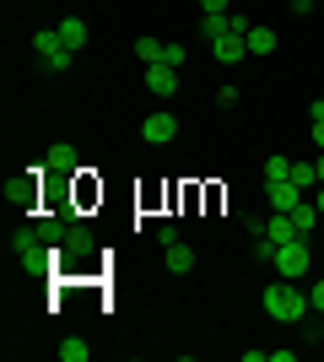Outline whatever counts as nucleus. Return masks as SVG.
Wrapping results in <instances>:
<instances>
[{"mask_svg":"<svg viewBox=\"0 0 324 362\" xmlns=\"http://www.w3.org/2000/svg\"><path fill=\"white\" fill-rule=\"evenodd\" d=\"M265 314L281 319V325H303V319L313 314V303H308V292H297L292 281L281 276V281H270V287H265Z\"/></svg>","mask_w":324,"mask_h":362,"instance_id":"obj_1","label":"nucleus"},{"mask_svg":"<svg viewBox=\"0 0 324 362\" xmlns=\"http://www.w3.org/2000/svg\"><path fill=\"white\" fill-rule=\"evenodd\" d=\"M287 281H303V276L313 271V249H308V238H292V243H281L276 249V259H270Z\"/></svg>","mask_w":324,"mask_h":362,"instance_id":"obj_2","label":"nucleus"},{"mask_svg":"<svg viewBox=\"0 0 324 362\" xmlns=\"http://www.w3.org/2000/svg\"><path fill=\"white\" fill-rule=\"evenodd\" d=\"M32 49H38L44 71H71V60H76V54H71V49L60 44V33H54V28H44V33H38V38H32Z\"/></svg>","mask_w":324,"mask_h":362,"instance_id":"obj_3","label":"nucleus"},{"mask_svg":"<svg viewBox=\"0 0 324 362\" xmlns=\"http://www.w3.org/2000/svg\"><path fill=\"white\" fill-rule=\"evenodd\" d=\"M140 136L152 141V146H168V141L179 136V119H173L168 108H157V114H146V119H140Z\"/></svg>","mask_w":324,"mask_h":362,"instance_id":"obj_4","label":"nucleus"},{"mask_svg":"<svg viewBox=\"0 0 324 362\" xmlns=\"http://www.w3.org/2000/svg\"><path fill=\"white\" fill-rule=\"evenodd\" d=\"M146 92H152V98H173V92H179V65H168V60L146 65Z\"/></svg>","mask_w":324,"mask_h":362,"instance_id":"obj_5","label":"nucleus"},{"mask_svg":"<svg viewBox=\"0 0 324 362\" xmlns=\"http://www.w3.org/2000/svg\"><path fill=\"white\" fill-rule=\"evenodd\" d=\"M211 54H216V65H238L248 54V38L244 33H222V38L211 44Z\"/></svg>","mask_w":324,"mask_h":362,"instance_id":"obj_6","label":"nucleus"},{"mask_svg":"<svg viewBox=\"0 0 324 362\" xmlns=\"http://www.w3.org/2000/svg\"><path fill=\"white\" fill-rule=\"evenodd\" d=\"M265 189H270V211H292V206H303V200H308L292 179H276V184H265Z\"/></svg>","mask_w":324,"mask_h":362,"instance_id":"obj_7","label":"nucleus"},{"mask_svg":"<svg viewBox=\"0 0 324 362\" xmlns=\"http://www.w3.org/2000/svg\"><path fill=\"white\" fill-rule=\"evenodd\" d=\"M54 33H60V44L71 49V54H76V49L87 44V22H81V16H65V22H60Z\"/></svg>","mask_w":324,"mask_h":362,"instance_id":"obj_8","label":"nucleus"},{"mask_svg":"<svg viewBox=\"0 0 324 362\" xmlns=\"http://www.w3.org/2000/svg\"><path fill=\"white\" fill-rule=\"evenodd\" d=\"M227 16H232V11H200V38H211V44H216L222 33H232Z\"/></svg>","mask_w":324,"mask_h":362,"instance_id":"obj_9","label":"nucleus"},{"mask_svg":"<svg viewBox=\"0 0 324 362\" xmlns=\"http://www.w3.org/2000/svg\"><path fill=\"white\" fill-rule=\"evenodd\" d=\"M287 216H292V222H297V233L308 238V233H313V222H319V206H313V200H303V206H292Z\"/></svg>","mask_w":324,"mask_h":362,"instance_id":"obj_10","label":"nucleus"},{"mask_svg":"<svg viewBox=\"0 0 324 362\" xmlns=\"http://www.w3.org/2000/svg\"><path fill=\"white\" fill-rule=\"evenodd\" d=\"M168 271H173V276H189V271H195V255H189V243H173V249H168Z\"/></svg>","mask_w":324,"mask_h":362,"instance_id":"obj_11","label":"nucleus"},{"mask_svg":"<svg viewBox=\"0 0 324 362\" xmlns=\"http://www.w3.org/2000/svg\"><path fill=\"white\" fill-rule=\"evenodd\" d=\"M287 179H292L303 195H308V189H319V173H313V163H292V173H287Z\"/></svg>","mask_w":324,"mask_h":362,"instance_id":"obj_12","label":"nucleus"},{"mask_svg":"<svg viewBox=\"0 0 324 362\" xmlns=\"http://www.w3.org/2000/svg\"><path fill=\"white\" fill-rule=\"evenodd\" d=\"M276 49V33L270 28H248V54H270Z\"/></svg>","mask_w":324,"mask_h":362,"instance_id":"obj_13","label":"nucleus"},{"mask_svg":"<svg viewBox=\"0 0 324 362\" xmlns=\"http://www.w3.org/2000/svg\"><path fill=\"white\" fill-rule=\"evenodd\" d=\"M136 60L140 65H157V60H162V44H157V38H140V44H136Z\"/></svg>","mask_w":324,"mask_h":362,"instance_id":"obj_14","label":"nucleus"},{"mask_svg":"<svg viewBox=\"0 0 324 362\" xmlns=\"http://www.w3.org/2000/svg\"><path fill=\"white\" fill-rule=\"evenodd\" d=\"M287 173H292V163H287V157H265V184L287 179Z\"/></svg>","mask_w":324,"mask_h":362,"instance_id":"obj_15","label":"nucleus"},{"mask_svg":"<svg viewBox=\"0 0 324 362\" xmlns=\"http://www.w3.org/2000/svg\"><path fill=\"white\" fill-rule=\"evenodd\" d=\"M324 341V325H319V314H308L303 319V346H319Z\"/></svg>","mask_w":324,"mask_h":362,"instance_id":"obj_16","label":"nucleus"},{"mask_svg":"<svg viewBox=\"0 0 324 362\" xmlns=\"http://www.w3.org/2000/svg\"><path fill=\"white\" fill-rule=\"evenodd\" d=\"M60 357L65 362H87V346H81V341H60Z\"/></svg>","mask_w":324,"mask_h":362,"instance_id":"obj_17","label":"nucleus"},{"mask_svg":"<svg viewBox=\"0 0 324 362\" xmlns=\"http://www.w3.org/2000/svg\"><path fill=\"white\" fill-rule=\"evenodd\" d=\"M162 60H168V65H179V71H184V44H162Z\"/></svg>","mask_w":324,"mask_h":362,"instance_id":"obj_18","label":"nucleus"},{"mask_svg":"<svg viewBox=\"0 0 324 362\" xmlns=\"http://www.w3.org/2000/svg\"><path fill=\"white\" fill-rule=\"evenodd\" d=\"M216 108H238V87H222V92H216Z\"/></svg>","mask_w":324,"mask_h":362,"instance_id":"obj_19","label":"nucleus"},{"mask_svg":"<svg viewBox=\"0 0 324 362\" xmlns=\"http://www.w3.org/2000/svg\"><path fill=\"white\" fill-rule=\"evenodd\" d=\"M308 303H313V314H324V276L313 281V292H308Z\"/></svg>","mask_w":324,"mask_h":362,"instance_id":"obj_20","label":"nucleus"},{"mask_svg":"<svg viewBox=\"0 0 324 362\" xmlns=\"http://www.w3.org/2000/svg\"><path fill=\"white\" fill-rule=\"evenodd\" d=\"M313 119H324V98H313V103H308V124Z\"/></svg>","mask_w":324,"mask_h":362,"instance_id":"obj_21","label":"nucleus"},{"mask_svg":"<svg viewBox=\"0 0 324 362\" xmlns=\"http://www.w3.org/2000/svg\"><path fill=\"white\" fill-rule=\"evenodd\" d=\"M200 11H227V0H200Z\"/></svg>","mask_w":324,"mask_h":362,"instance_id":"obj_22","label":"nucleus"},{"mask_svg":"<svg viewBox=\"0 0 324 362\" xmlns=\"http://www.w3.org/2000/svg\"><path fill=\"white\" fill-rule=\"evenodd\" d=\"M313 141H319V151H324V119H313Z\"/></svg>","mask_w":324,"mask_h":362,"instance_id":"obj_23","label":"nucleus"},{"mask_svg":"<svg viewBox=\"0 0 324 362\" xmlns=\"http://www.w3.org/2000/svg\"><path fill=\"white\" fill-rule=\"evenodd\" d=\"M313 173H319V184H324V151H319V157H313Z\"/></svg>","mask_w":324,"mask_h":362,"instance_id":"obj_24","label":"nucleus"},{"mask_svg":"<svg viewBox=\"0 0 324 362\" xmlns=\"http://www.w3.org/2000/svg\"><path fill=\"white\" fill-rule=\"evenodd\" d=\"M313 206H319V216H324V184H319V189H313Z\"/></svg>","mask_w":324,"mask_h":362,"instance_id":"obj_25","label":"nucleus"},{"mask_svg":"<svg viewBox=\"0 0 324 362\" xmlns=\"http://www.w3.org/2000/svg\"><path fill=\"white\" fill-rule=\"evenodd\" d=\"M292 11H313V0H292Z\"/></svg>","mask_w":324,"mask_h":362,"instance_id":"obj_26","label":"nucleus"}]
</instances>
